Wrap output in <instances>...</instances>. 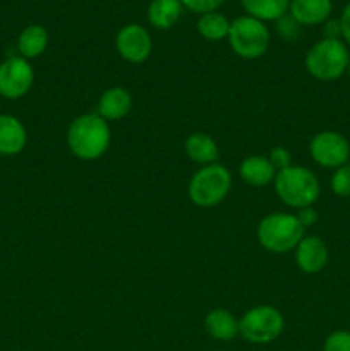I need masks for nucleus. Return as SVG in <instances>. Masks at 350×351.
<instances>
[{
	"mask_svg": "<svg viewBox=\"0 0 350 351\" xmlns=\"http://www.w3.org/2000/svg\"><path fill=\"white\" fill-rule=\"evenodd\" d=\"M185 154L191 161H194L199 167L213 165L218 161L220 149L216 141L205 132H194L185 139L184 144Z\"/></svg>",
	"mask_w": 350,
	"mask_h": 351,
	"instance_id": "f3484780",
	"label": "nucleus"
},
{
	"mask_svg": "<svg viewBox=\"0 0 350 351\" xmlns=\"http://www.w3.org/2000/svg\"><path fill=\"white\" fill-rule=\"evenodd\" d=\"M232 189V175L220 163L201 167L189 180L187 194L198 208H215L222 204Z\"/></svg>",
	"mask_w": 350,
	"mask_h": 351,
	"instance_id": "39448f33",
	"label": "nucleus"
},
{
	"mask_svg": "<svg viewBox=\"0 0 350 351\" xmlns=\"http://www.w3.org/2000/svg\"><path fill=\"white\" fill-rule=\"evenodd\" d=\"M323 38H333V40H342V27H340L338 19H331L329 17L325 24H323Z\"/></svg>",
	"mask_w": 350,
	"mask_h": 351,
	"instance_id": "c85d7f7f",
	"label": "nucleus"
},
{
	"mask_svg": "<svg viewBox=\"0 0 350 351\" xmlns=\"http://www.w3.org/2000/svg\"><path fill=\"white\" fill-rule=\"evenodd\" d=\"M48 43H50V34L40 24H30L21 31L17 38V50L19 55L26 60L38 58L47 51Z\"/></svg>",
	"mask_w": 350,
	"mask_h": 351,
	"instance_id": "a211bd4d",
	"label": "nucleus"
},
{
	"mask_svg": "<svg viewBox=\"0 0 350 351\" xmlns=\"http://www.w3.org/2000/svg\"><path fill=\"white\" fill-rule=\"evenodd\" d=\"M230 23H232V21H229V17H226L225 14L215 10V12L201 14L196 27H198V33L201 34L205 40L222 41L229 38Z\"/></svg>",
	"mask_w": 350,
	"mask_h": 351,
	"instance_id": "412c9836",
	"label": "nucleus"
},
{
	"mask_svg": "<svg viewBox=\"0 0 350 351\" xmlns=\"http://www.w3.org/2000/svg\"><path fill=\"white\" fill-rule=\"evenodd\" d=\"M273 185L280 201L297 211L314 204L321 192L314 171L299 165H290L285 170L277 171Z\"/></svg>",
	"mask_w": 350,
	"mask_h": 351,
	"instance_id": "f03ea898",
	"label": "nucleus"
},
{
	"mask_svg": "<svg viewBox=\"0 0 350 351\" xmlns=\"http://www.w3.org/2000/svg\"><path fill=\"white\" fill-rule=\"evenodd\" d=\"M180 2L185 9H189L191 12L199 14V16H201V14L215 12V10H218L220 7L223 5L225 0H180Z\"/></svg>",
	"mask_w": 350,
	"mask_h": 351,
	"instance_id": "393cba45",
	"label": "nucleus"
},
{
	"mask_svg": "<svg viewBox=\"0 0 350 351\" xmlns=\"http://www.w3.org/2000/svg\"><path fill=\"white\" fill-rule=\"evenodd\" d=\"M239 177L250 187H266L273 184L277 170L268 156H247L239 165Z\"/></svg>",
	"mask_w": 350,
	"mask_h": 351,
	"instance_id": "2eb2a0df",
	"label": "nucleus"
},
{
	"mask_svg": "<svg viewBox=\"0 0 350 351\" xmlns=\"http://www.w3.org/2000/svg\"><path fill=\"white\" fill-rule=\"evenodd\" d=\"M117 53L129 64H143L153 51V40L141 24H126L115 36Z\"/></svg>",
	"mask_w": 350,
	"mask_h": 351,
	"instance_id": "9d476101",
	"label": "nucleus"
},
{
	"mask_svg": "<svg viewBox=\"0 0 350 351\" xmlns=\"http://www.w3.org/2000/svg\"><path fill=\"white\" fill-rule=\"evenodd\" d=\"M247 16L268 23V21H278L288 14L290 0H240Z\"/></svg>",
	"mask_w": 350,
	"mask_h": 351,
	"instance_id": "aec40b11",
	"label": "nucleus"
},
{
	"mask_svg": "<svg viewBox=\"0 0 350 351\" xmlns=\"http://www.w3.org/2000/svg\"><path fill=\"white\" fill-rule=\"evenodd\" d=\"M333 0H290L288 14L301 26H319L331 17Z\"/></svg>",
	"mask_w": 350,
	"mask_h": 351,
	"instance_id": "f8f14e48",
	"label": "nucleus"
},
{
	"mask_svg": "<svg viewBox=\"0 0 350 351\" xmlns=\"http://www.w3.org/2000/svg\"><path fill=\"white\" fill-rule=\"evenodd\" d=\"M347 75H349V79H350V60H349V67H347Z\"/></svg>",
	"mask_w": 350,
	"mask_h": 351,
	"instance_id": "c756f323",
	"label": "nucleus"
},
{
	"mask_svg": "<svg viewBox=\"0 0 350 351\" xmlns=\"http://www.w3.org/2000/svg\"><path fill=\"white\" fill-rule=\"evenodd\" d=\"M27 144L26 127L17 117L0 113V154L16 156L23 153Z\"/></svg>",
	"mask_w": 350,
	"mask_h": 351,
	"instance_id": "ddd939ff",
	"label": "nucleus"
},
{
	"mask_svg": "<svg viewBox=\"0 0 350 351\" xmlns=\"http://www.w3.org/2000/svg\"><path fill=\"white\" fill-rule=\"evenodd\" d=\"M350 51L343 40L321 38L307 50L304 58L309 75L323 82H331L347 74Z\"/></svg>",
	"mask_w": 350,
	"mask_h": 351,
	"instance_id": "7ed1b4c3",
	"label": "nucleus"
},
{
	"mask_svg": "<svg viewBox=\"0 0 350 351\" xmlns=\"http://www.w3.org/2000/svg\"><path fill=\"white\" fill-rule=\"evenodd\" d=\"M180 0H151L148 5V21L156 29H170L178 23L182 16Z\"/></svg>",
	"mask_w": 350,
	"mask_h": 351,
	"instance_id": "6ab92c4d",
	"label": "nucleus"
},
{
	"mask_svg": "<svg viewBox=\"0 0 350 351\" xmlns=\"http://www.w3.org/2000/svg\"><path fill=\"white\" fill-rule=\"evenodd\" d=\"M205 329L216 341H233L239 336V319L226 308H213L206 314Z\"/></svg>",
	"mask_w": 350,
	"mask_h": 351,
	"instance_id": "dca6fc26",
	"label": "nucleus"
},
{
	"mask_svg": "<svg viewBox=\"0 0 350 351\" xmlns=\"http://www.w3.org/2000/svg\"><path fill=\"white\" fill-rule=\"evenodd\" d=\"M295 216H297L299 223H301V225L304 226V228H309V226L316 225V223H318V218H319L318 211H316V209L312 208V206H309V208L299 209L297 215H295Z\"/></svg>",
	"mask_w": 350,
	"mask_h": 351,
	"instance_id": "cd10ccee",
	"label": "nucleus"
},
{
	"mask_svg": "<svg viewBox=\"0 0 350 351\" xmlns=\"http://www.w3.org/2000/svg\"><path fill=\"white\" fill-rule=\"evenodd\" d=\"M275 23H277L278 34H280L283 40L294 41L297 40L299 34H301V24H299L290 14H285L283 17H280V19L275 21Z\"/></svg>",
	"mask_w": 350,
	"mask_h": 351,
	"instance_id": "b1692460",
	"label": "nucleus"
},
{
	"mask_svg": "<svg viewBox=\"0 0 350 351\" xmlns=\"http://www.w3.org/2000/svg\"><path fill=\"white\" fill-rule=\"evenodd\" d=\"M323 351H350V331L338 329L328 335L323 343Z\"/></svg>",
	"mask_w": 350,
	"mask_h": 351,
	"instance_id": "5701e85b",
	"label": "nucleus"
},
{
	"mask_svg": "<svg viewBox=\"0 0 350 351\" xmlns=\"http://www.w3.org/2000/svg\"><path fill=\"white\" fill-rule=\"evenodd\" d=\"M329 185H331V191L335 195L350 197V163L333 170Z\"/></svg>",
	"mask_w": 350,
	"mask_h": 351,
	"instance_id": "4be33fe9",
	"label": "nucleus"
},
{
	"mask_svg": "<svg viewBox=\"0 0 350 351\" xmlns=\"http://www.w3.org/2000/svg\"><path fill=\"white\" fill-rule=\"evenodd\" d=\"M34 82V69L30 60L12 55L0 64V96L19 99L30 93Z\"/></svg>",
	"mask_w": 350,
	"mask_h": 351,
	"instance_id": "1a4fd4ad",
	"label": "nucleus"
},
{
	"mask_svg": "<svg viewBox=\"0 0 350 351\" xmlns=\"http://www.w3.org/2000/svg\"><path fill=\"white\" fill-rule=\"evenodd\" d=\"M295 264L305 274H318L326 267L329 259V250L325 240L316 235H304V239L295 247Z\"/></svg>",
	"mask_w": 350,
	"mask_h": 351,
	"instance_id": "9b49d317",
	"label": "nucleus"
},
{
	"mask_svg": "<svg viewBox=\"0 0 350 351\" xmlns=\"http://www.w3.org/2000/svg\"><path fill=\"white\" fill-rule=\"evenodd\" d=\"M67 146L78 160L95 161L108 151L112 130L98 113H82L75 117L67 129Z\"/></svg>",
	"mask_w": 350,
	"mask_h": 351,
	"instance_id": "f257e3e1",
	"label": "nucleus"
},
{
	"mask_svg": "<svg viewBox=\"0 0 350 351\" xmlns=\"http://www.w3.org/2000/svg\"><path fill=\"white\" fill-rule=\"evenodd\" d=\"M257 240L268 252L285 254L295 250L305 235V228L297 216L290 213H271L257 225Z\"/></svg>",
	"mask_w": 350,
	"mask_h": 351,
	"instance_id": "20e7f679",
	"label": "nucleus"
},
{
	"mask_svg": "<svg viewBox=\"0 0 350 351\" xmlns=\"http://www.w3.org/2000/svg\"><path fill=\"white\" fill-rule=\"evenodd\" d=\"M283 329V315L271 305H257L249 308L239 319V336H242L250 345H270L280 338Z\"/></svg>",
	"mask_w": 350,
	"mask_h": 351,
	"instance_id": "0eeeda50",
	"label": "nucleus"
},
{
	"mask_svg": "<svg viewBox=\"0 0 350 351\" xmlns=\"http://www.w3.org/2000/svg\"><path fill=\"white\" fill-rule=\"evenodd\" d=\"M268 160L271 161V165L275 167V170L280 171V170H285V168L290 167V165H292V154H290V151L287 149V147L277 146V147H273V149L270 151V156H268Z\"/></svg>",
	"mask_w": 350,
	"mask_h": 351,
	"instance_id": "a878e982",
	"label": "nucleus"
},
{
	"mask_svg": "<svg viewBox=\"0 0 350 351\" xmlns=\"http://www.w3.org/2000/svg\"><path fill=\"white\" fill-rule=\"evenodd\" d=\"M230 48L237 57L244 60H256L268 51L271 34L266 23L250 16H239L230 23L229 31Z\"/></svg>",
	"mask_w": 350,
	"mask_h": 351,
	"instance_id": "423d86ee",
	"label": "nucleus"
},
{
	"mask_svg": "<svg viewBox=\"0 0 350 351\" xmlns=\"http://www.w3.org/2000/svg\"><path fill=\"white\" fill-rule=\"evenodd\" d=\"M132 108V96L126 88L113 86L102 93L98 99V115L106 122L120 120L129 115Z\"/></svg>",
	"mask_w": 350,
	"mask_h": 351,
	"instance_id": "4468645a",
	"label": "nucleus"
},
{
	"mask_svg": "<svg viewBox=\"0 0 350 351\" xmlns=\"http://www.w3.org/2000/svg\"><path fill=\"white\" fill-rule=\"evenodd\" d=\"M309 154L319 167L336 170L349 163L350 143L336 130H321L309 143Z\"/></svg>",
	"mask_w": 350,
	"mask_h": 351,
	"instance_id": "6e6552de",
	"label": "nucleus"
},
{
	"mask_svg": "<svg viewBox=\"0 0 350 351\" xmlns=\"http://www.w3.org/2000/svg\"><path fill=\"white\" fill-rule=\"evenodd\" d=\"M340 27H342V40L345 41L347 47H350V0L342 9V14L338 17Z\"/></svg>",
	"mask_w": 350,
	"mask_h": 351,
	"instance_id": "bb28decb",
	"label": "nucleus"
}]
</instances>
